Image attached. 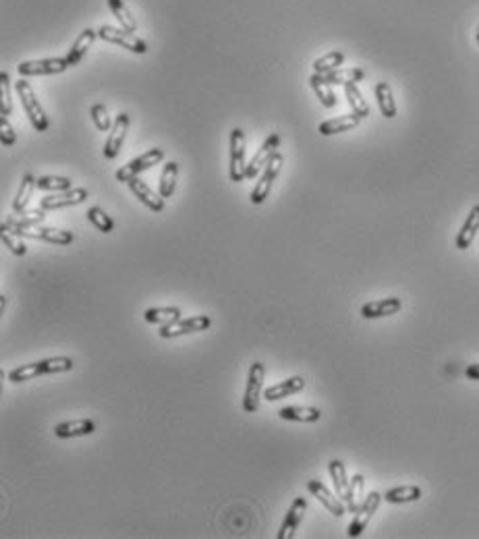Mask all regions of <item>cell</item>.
Wrapping results in <instances>:
<instances>
[{"mask_svg": "<svg viewBox=\"0 0 479 539\" xmlns=\"http://www.w3.org/2000/svg\"><path fill=\"white\" fill-rule=\"evenodd\" d=\"M4 228H9L11 233L19 235V237H29V239H40V241L53 243V245H69L73 243V233L62 230V228H50V226H40V224H19L13 218H9L6 222H2Z\"/></svg>", "mask_w": 479, "mask_h": 539, "instance_id": "6da1fadb", "label": "cell"}, {"mask_svg": "<svg viewBox=\"0 0 479 539\" xmlns=\"http://www.w3.org/2000/svg\"><path fill=\"white\" fill-rule=\"evenodd\" d=\"M15 89H17V96H19V100H21V106H23L26 114L29 116L33 129L40 131V133L48 131V116H46L44 108L40 106V100L35 98L33 87H31L26 79H19L15 83Z\"/></svg>", "mask_w": 479, "mask_h": 539, "instance_id": "7a4b0ae2", "label": "cell"}, {"mask_svg": "<svg viewBox=\"0 0 479 539\" xmlns=\"http://www.w3.org/2000/svg\"><path fill=\"white\" fill-rule=\"evenodd\" d=\"M245 150H247L245 133L241 131L239 127H235L231 131V166H229V174H231L233 183H241L243 179H247Z\"/></svg>", "mask_w": 479, "mask_h": 539, "instance_id": "3957f363", "label": "cell"}, {"mask_svg": "<svg viewBox=\"0 0 479 539\" xmlns=\"http://www.w3.org/2000/svg\"><path fill=\"white\" fill-rule=\"evenodd\" d=\"M162 160H164V150L154 148V150H150V152L141 154L139 158H135V160L129 162L127 166H123V168L116 172V179H119L121 183H129V181L137 179L141 172L150 170L152 166H156V164H160Z\"/></svg>", "mask_w": 479, "mask_h": 539, "instance_id": "277c9868", "label": "cell"}, {"mask_svg": "<svg viewBox=\"0 0 479 539\" xmlns=\"http://www.w3.org/2000/svg\"><path fill=\"white\" fill-rule=\"evenodd\" d=\"M98 35L104 40V42H110V44H116V46H123L125 50H131L135 54H145L148 52V46L143 40H139L135 35L133 31H127V29H116L112 26H102Z\"/></svg>", "mask_w": 479, "mask_h": 539, "instance_id": "5b68a950", "label": "cell"}, {"mask_svg": "<svg viewBox=\"0 0 479 539\" xmlns=\"http://www.w3.org/2000/svg\"><path fill=\"white\" fill-rule=\"evenodd\" d=\"M212 320L208 316H193V318H181L177 322L160 326V338H177V336H185L193 332H204L210 328Z\"/></svg>", "mask_w": 479, "mask_h": 539, "instance_id": "8992f818", "label": "cell"}, {"mask_svg": "<svg viewBox=\"0 0 479 539\" xmlns=\"http://www.w3.org/2000/svg\"><path fill=\"white\" fill-rule=\"evenodd\" d=\"M264 365L262 363H253L249 367V376H247V388H245V396H243V409L245 413H255L260 409V396H262V388H264Z\"/></svg>", "mask_w": 479, "mask_h": 539, "instance_id": "52a82bcc", "label": "cell"}, {"mask_svg": "<svg viewBox=\"0 0 479 539\" xmlns=\"http://www.w3.org/2000/svg\"><path fill=\"white\" fill-rule=\"evenodd\" d=\"M67 58H44V60H27L17 67L21 77H33V75H56L65 73L69 69Z\"/></svg>", "mask_w": 479, "mask_h": 539, "instance_id": "ba28073f", "label": "cell"}, {"mask_svg": "<svg viewBox=\"0 0 479 539\" xmlns=\"http://www.w3.org/2000/svg\"><path fill=\"white\" fill-rule=\"evenodd\" d=\"M282 156L276 152L274 154V158L270 160L266 168H264V172L260 174V179H258V183H255V189L251 191V204H255V206H260V204H264L268 199V193H270V189H272V183L276 181V177H278V172H280V168H282Z\"/></svg>", "mask_w": 479, "mask_h": 539, "instance_id": "9c48e42d", "label": "cell"}, {"mask_svg": "<svg viewBox=\"0 0 479 539\" xmlns=\"http://www.w3.org/2000/svg\"><path fill=\"white\" fill-rule=\"evenodd\" d=\"M278 143H280V135L278 133H272L262 143V148L255 152V156L247 164V179H255L264 172V168L270 164V160L274 158V154L278 150Z\"/></svg>", "mask_w": 479, "mask_h": 539, "instance_id": "30bf717a", "label": "cell"}, {"mask_svg": "<svg viewBox=\"0 0 479 539\" xmlns=\"http://www.w3.org/2000/svg\"><path fill=\"white\" fill-rule=\"evenodd\" d=\"M382 498H384V496H380L378 491H372V494L363 500V504L359 506V511L355 512L353 523L348 525V538H359V535L363 533V529L368 527V523L372 521V516L375 514V511H378Z\"/></svg>", "mask_w": 479, "mask_h": 539, "instance_id": "8fae6325", "label": "cell"}, {"mask_svg": "<svg viewBox=\"0 0 479 539\" xmlns=\"http://www.w3.org/2000/svg\"><path fill=\"white\" fill-rule=\"evenodd\" d=\"M85 199H87V191L85 189H69V191H58L56 195H50V197H44L42 204H40V208L46 210V212H53V210L79 206Z\"/></svg>", "mask_w": 479, "mask_h": 539, "instance_id": "7c38bea8", "label": "cell"}, {"mask_svg": "<svg viewBox=\"0 0 479 539\" xmlns=\"http://www.w3.org/2000/svg\"><path fill=\"white\" fill-rule=\"evenodd\" d=\"M129 131V114L121 112L116 118H114V125L110 129V135L106 139V145H104V156L108 160L116 158L121 148H123V141H125V135Z\"/></svg>", "mask_w": 479, "mask_h": 539, "instance_id": "4fadbf2b", "label": "cell"}, {"mask_svg": "<svg viewBox=\"0 0 479 539\" xmlns=\"http://www.w3.org/2000/svg\"><path fill=\"white\" fill-rule=\"evenodd\" d=\"M307 489L318 498L319 502H321V506H326V511L330 512V514H334V516H343L345 514L346 504H343V500L336 498L321 482H318V479L307 482Z\"/></svg>", "mask_w": 479, "mask_h": 539, "instance_id": "5bb4252c", "label": "cell"}, {"mask_svg": "<svg viewBox=\"0 0 479 539\" xmlns=\"http://www.w3.org/2000/svg\"><path fill=\"white\" fill-rule=\"evenodd\" d=\"M400 307H402V301L399 296H390V299H380V301H372V303H365L361 307V316L365 320H375V318H388V316H395L399 313Z\"/></svg>", "mask_w": 479, "mask_h": 539, "instance_id": "9a60e30c", "label": "cell"}, {"mask_svg": "<svg viewBox=\"0 0 479 539\" xmlns=\"http://www.w3.org/2000/svg\"><path fill=\"white\" fill-rule=\"evenodd\" d=\"M305 511H307V500L305 498H294V502L291 504V509L287 512V518L278 531V539H291L297 531V527L301 525L303 516H305Z\"/></svg>", "mask_w": 479, "mask_h": 539, "instance_id": "2e32d148", "label": "cell"}, {"mask_svg": "<svg viewBox=\"0 0 479 539\" xmlns=\"http://www.w3.org/2000/svg\"><path fill=\"white\" fill-rule=\"evenodd\" d=\"M129 189L133 191L135 197H137L143 206H148L152 212H162V210H164V197H162L160 193H156V191H152L139 177L133 179V181H129Z\"/></svg>", "mask_w": 479, "mask_h": 539, "instance_id": "e0dca14e", "label": "cell"}, {"mask_svg": "<svg viewBox=\"0 0 479 539\" xmlns=\"http://www.w3.org/2000/svg\"><path fill=\"white\" fill-rule=\"evenodd\" d=\"M359 123H361V116L353 112V114H343V116H336V118H330V121L319 123L318 131L324 135V137H330V135L351 131V129H355Z\"/></svg>", "mask_w": 479, "mask_h": 539, "instance_id": "ac0fdd59", "label": "cell"}, {"mask_svg": "<svg viewBox=\"0 0 479 539\" xmlns=\"http://www.w3.org/2000/svg\"><path fill=\"white\" fill-rule=\"evenodd\" d=\"M303 388H305V379H303V377H289V379H285V382H280V384H276V386H270L266 392H264V399L270 401V403H274V401H280V399H287V396H291V394L301 392Z\"/></svg>", "mask_w": 479, "mask_h": 539, "instance_id": "d6986e66", "label": "cell"}, {"mask_svg": "<svg viewBox=\"0 0 479 539\" xmlns=\"http://www.w3.org/2000/svg\"><path fill=\"white\" fill-rule=\"evenodd\" d=\"M96 430V423L92 419H75V421H65V423H58L54 428V433L56 438H79V435H89Z\"/></svg>", "mask_w": 479, "mask_h": 539, "instance_id": "ffe728a7", "label": "cell"}, {"mask_svg": "<svg viewBox=\"0 0 479 539\" xmlns=\"http://www.w3.org/2000/svg\"><path fill=\"white\" fill-rule=\"evenodd\" d=\"M278 415L285 421H301V423H316L321 419V411L316 406H285L278 411Z\"/></svg>", "mask_w": 479, "mask_h": 539, "instance_id": "44dd1931", "label": "cell"}, {"mask_svg": "<svg viewBox=\"0 0 479 539\" xmlns=\"http://www.w3.org/2000/svg\"><path fill=\"white\" fill-rule=\"evenodd\" d=\"M98 38V31H94V29H83L79 33V38L75 40V44L71 46V50L67 54V60H69V65L71 67H75V65H79V60L87 54V50L92 48V44H94V40Z\"/></svg>", "mask_w": 479, "mask_h": 539, "instance_id": "7402d4cb", "label": "cell"}, {"mask_svg": "<svg viewBox=\"0 0 479 539\" xmlns=\"http://www.w3.org/2000/svg\"><path fill=\"white\" fill-rule=\"evenodd\" d=\"M478 230H479V206H475V208L469 212L467 220H465V224H463V228H461V230H458V235H456V249H461V251L469 249Z\"/></svg>", "mask_w": 479, "mask_h": 539, "instance_id": "603a6c76", "label": "cell"}, {"mask_svg": "<svg viewBox=\"0 0 479 539\" xmlns=\"http://www.w3.org/2000/svg\"><path fill=\"white\" fill-rule=\"evenodd\" d=\"M330 477L334 482V489H336L338 498L348 506V502H351V482L346 479V469L341 460L330 462Z\"/></svg>", "mask_w": 479, "mask_h": 539, "instance_id": "cb8c5ba5", "label": "cell"}, {"mask_svg": "<svg viewBox=\"0 0 479 539\" xmlns=\"http://www.w3.org/2000/svg\"><path fill=\"white\" fill-rule=\"evenodd\" d=\"M419 498H422V487L417 485H400L384 494V500L390 504H409V502H417Z\"/></svg>", "mask_w": 479, "mask_h": 539, "instance_id": "d4e9b609", "label": "cell"}, {"mask_svg": "<svg viewBox=\"0 0 479 539\" xmlns=\"http://www.w3.org/2000/svg\"><path fill=\"white\" fill-rule=\"evenodd\" d=\"M375 100H378V106L382 110V114L386 118H395L397 116V104H395V96H392V89L388 83L380 81L375 85Z\"/></svg>", "mask_w": 479, "mask_h": 539, "instance_id": "484cf974", "label": "cell"}, {"mask_svg": "<svg viewBox=\"0 0 479 539\" xmlns=\"http://www.w3.org/2000/svg\"><path fill=\"white\" fill-rule=\"evenodd\" d=\"M145 322L148 323H156V326H166V323L177 322L181 320V309L179 307H154V309H148L143 313Z\"/></svg>", "mask_w": 479, "mask_h": 539, "instance_id": "4316f807", "label": "cell"}, {"mask_svg": "<svg viewBox=\"0 0 479 539\" xmlns=\"http://www.w3.org/2000/svg\"><path fill=\"white\" fill-rule=\"evenodd\" d=\"M33 189H38V179H33V174H23V181H21V185H19V191H17V197H15V201H13V210L17 212V214H21V212H26L27 204H29V199H31V193H33Z\"/></svg>", "mask_w": 479, "mask_h": 539, "instance_id": "83f0119b", "label": "cell"}, {"mask_svg": "<svg viewBox=\"0 0 479 539\" xmlns=\"http://www.w3.org/2000/svg\"><path fill=\"white\" fill-rule=\"evenodd\" d=\"M309 85H312V89L316 91V96H318L319 102H321L324 106L326 108L336 106V96H334V91H332L330 83L324 79V75L314 73V75L309 77Z\"/></svg>", "mask_w": 479, "mask_h": 539, "instance_id": "f1b7e54d", "label": "cell"}, {"mask_svg": "<svg viewBox=\"0 0 479 539\" xmlns=\"http://www.w3.org/2000/svg\"><path fill=\"white\" fill-rule=\"evenodd\" d=\"M177 177H179V164L177 162H168L160 174V195L164 199L172 197L175 189H177Z\"/></svg>", "mask_w": 479, "mask_h": 539, "instance_id": "f546056e", "label": "cell"}, {"mask_svg": "<svg viewBox=\"0 0 479 539\" xmlns=\"http://www.w3.org/2000/svg\"><path fill=\"white\" fill-rule=\"evenodd\" d=\"M365 77V73L361 69H336L324 75V79L330 85H348V83H357Z\"/></svg>", "mask_w": 479, "mask_h": 539, "instance_id": "4dcf8cb0", "label": "cell"}, {"mask_svg": "<svg viewBox=\"0 0 479 539\" xmlns=\"http://www.w3.org/2000/svg\"><path fill=\"white\" fill-rule=\"evenodd\" d=\"M108 6H110V11H112V15L119 19V23L123 26V29H127V31H137V21H135V17L131 15V11L127 9V4L123 2V0H108Z\"/></svg>", "mask_w": 479, "mask_h": 539, "instance_id": "1f68e13d", "label": "cell"}, {"mask_svg": "<svg viewBox=\"0 0 479 539\" xmlns=\"http://www.w3.org/2000/svg\"><path fill=\"white\" fill-rule=\"evenodd\" d=\"M343 62H345V54L341 52V50H334V52L319 56L318 60L314 62V71L319 73V75H326L330 71H336Z\"/></svg>", "mask_w": 479, "mask_h": 539, "instance_id": "d6a6232c", "label": "cell"}, {"mask_svg": "<svg viewBox=\"0 0 479 539\" xmlns=\"http://www.w3.org/2000/svg\"><path fill=\"white\" fill-rule=\"evenodd\" d=\"M345 96L355 114H359L361 118H365V116L370 114V106H368V102L363 100V96H361V91H359V87H357L355 83H348V85H345Z\"/></svg>", "mask_w": 479, "mask_h": 539, "instance_id": "836d02e7", "label": "cell"}, {"mask_svg": "<svg viewBox=\"0 0 479 539\" xmlns=\"http://www.w3.org/2000/svg\"><path fill=\"white\" fill-rule=\"evenodd\" d=\"M87 220L100 230V233H112L114 230V222H112V218L102 210V208H98V206H94V208H89L87 210Z\"/></svg>", "mask_w": 479, "mask_h": 539, "instance_id": "e575fe53", "label": "cell"}, {"mask_svg": "<svg viewBox=\"0 0 479 539\" xmlns=\"http://www.w3.org/2000/svg\"><path fill=\"white\" fill-rule=\"evenodd\" d=\"M42 376V369H40V361L35 363H27V365H21L17 369H13L9 374V382L13 384H21V382H27V379H33V377Z\"/></svg>", "mask_w": 479, "mask_h": 539, "instance_id": "d590c367", "label": "cell"}, {"mask_svg": "<svg viewBox=\"0 0 479 539\" xmlns=\"http://www.w3.org/2000/svg\"><path fill=\"white\" fill-rule=\"evenodd\" d=\"M38 189L40 191H69L73 189V183L71 179L67 177H40L38 179Z\"/></svg>", "mask_w": 479, "mask_h": 539, "instance_id": "8d00e7d4", "label": "cell"}, {"mask_svg": "<svg viewBox=\"0 0 479 539\" xmlns=\"http://www.w3.org/2000/svg\"><path fill=\"white\" fill-rule=\"evenodd\" d=\"M363 487H365V479H363V475L357 473V475L351 479V502H348V506H346L351 512H357L359 511V506L363 504V502H361Z\"/></svg>", "mask_w": 479, "mask_h": 539, "instance_id": "74e56055", "label": "cell"}, {"mask_svg": "<svg viewBox=\"0 0 479 539\" xmlns=\"http://www.w3.org/2000/svg\"><path fill=\"white\" fill-rule=\"evenodd\" d=\"M0 237H2V243L6 245V249H11L15 255H26L27 253V247L26 243L19 239V235H15V233H11L9 228H4V226H0Z\"/></svg>", "mask_w": 479, "mask_h": 539, "instance_id": "f35d334b", "label": "cell"}, {"mask_svg": "<svg viewBox=\"0 0 479 539\" xmlns=\"http://www.w3.org/2000/svg\"><path fill=\"white\" fill-rule=\"evenodd\" d=\"M92 121H94L98 131H110L112 125H114V121H110V116H108V110L104 104H94L92 106Z\"/></svg>", "mask_w": 479, "mask_h": 539, "instance_id": "ab89813d", "label": "cell"}, {"mask_svg": "<svg viewBox=\"0 0 479 539\" xmlns=\"http://www.w3.org/2000/svg\"><path fill=\"white\" fill-rule=\"evenodd\" d=\"M9 73H0V87H2V104H0V114L2 116H9L11 110H13V104H11V91H9Z\"/></svg>", "mask_w": 479, "mask_h": 539, "instance_id": "60d3db41", "label": "cell"}, {"mask_svg": "<svg viewBox=\"0 0 479 539\" xmlns=\"http://www.w3.org/2000/svg\"><path fill=\"white\" fill-rule=\"evenodd\" d=\"M44 218H46V210L38 208V210L21 212L19 218H13V220H15V222H19V224H42V222H44Z\"/></svg>", "mask_w": 479, "mask_h": 539, "instance_id": "b9f144b4", "label": "cell"}, {"mask_svg": "<svg viewBox=\"0 0 479 539\" xmlns=\"http://www.w3.org/2000/svg\"><path fill=\"white\" fill-rule=\"evenodd\" d=\"M0 141H2V145H15V141H17L15 131H13V125L2 114H0Z\"/></svg>", "mask_w": 479, "mask_h": 539, "instance_id": "7bdbcfd3", "label": "cell"}, {"mask_svg": "<svg viewBox=\"0 0 479 539\" xmlns=\"http://www.w3.org/2000/svg\"><path fill=\"white\" fill-rule=\"evenodd\" d=\"M467 377H471V379H479V363L467 367Z\"/></svg>", "mask_w": 479, "mask_h": 539, "instance_id": "ee69618b", "label": "cell"}]
</instances>
